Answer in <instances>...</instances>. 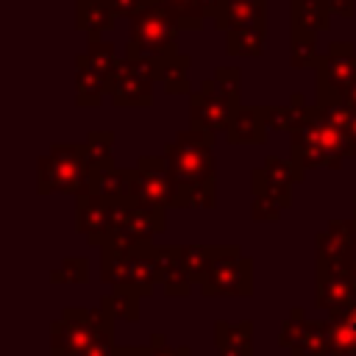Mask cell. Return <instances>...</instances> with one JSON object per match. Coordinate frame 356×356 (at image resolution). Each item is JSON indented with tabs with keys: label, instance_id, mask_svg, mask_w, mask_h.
I'll use <instances>...</instances> for the list:
<instances>
[{
	"label": "cell",
	"instance_id": "34",
	"mask_svg": "<svg viewBox=\"0 0 356 356\" xmlns=\"http://www.w3.org/2000/svg\"><path fill=\"white\" fill-rule=\"evenodd\" d=\"M81 58L108 75V72L114 70V64H117L114 42H108V39H103V36H89V47H86V53H83Z\"/></svg>",
	"mask_w": 356,
	"mask_h": 356
},
{
	"label": "cell",
	"instance_id": "5",
	"mask_svg": "<svg viewBox=\"0 0 356 356\" xmlns=\"http://www.w3.org/2000/svg\"><path fill=\"white\" fill-rule=\"evenodd\" d=\"M181 31L178 19L159 6H142L134 17H131V36H128V47L125 56H172L175 50V33Z\"/></svg>",
	"mask_w": 356,
	"mask_h": 356
},
{
	"label": "cell",
	"instance_id": "23",
	"mask_svg": "<svg viewBox=\"0 0 356 356\" xmlns=\"http://www.w3.org/2000/svg\"><path fill=\"white\" fill-rule=\"evenodd\" d=\"M309 108H312V106L306 103L303 92H295L286 106H261L267 128H270V131H281V134H292V131L306 120Z\"/></svg>",
	"mask_w": 356,
	"mask_h": 356
},
{
	"label": "cell",
	"instance_id": "6",
	"mask_svg": "<svg viewBox=\"0 0 356 356\" xmlns=\"http://www.w3.org/2000/svg\"><path fill=\"white\" fill-rule=\"evenodd\" d=\"M200 292L206 298H217V295L250 298L253 295V261L242 256V248L236 245H225V248L217 245V253L200 284Z\"/></svg>",
	"mask_w": 356,
	"mask_h": 356
},
{
	"label": "cell",
	"instance_id": "20",
	"mask_svg": "<svg viewBox=\"0 0 356 356\" xmlns=\"http://www.w3.org/2000/svg\"><path fill=\"white\" fill-rule=\"evenodd\" d=\"M214 345L217 356H253V323L239 320V323H214Z\"/></svg>",
	"mask_w": 356,
	"mask_h": 356
},
{
	"label": "cell",
	"instance_id": "38",
	"mask_svg": "<svg viewBox=\"0 0 356 356\" xmlns=\"http://www.w3.org/2000/svg\"><path fill=\"white\" fill-rule=\"evenodd\" d=\"M147 356H192V350L186 345H181V348L167 345L164 334H153L150 337V345H147Z\"/></svg>",
	"mask_w": 356,
	"mask_h": 356
},
{
	"label": "cell",
	"instance_id": "31",
	"mask_svg": "<svg viewBox=\"0 0 356 356\" xmlns=\"http://www.w3.org/2000/svg\"><path fill=\"white\" fill-rule=\"evenodd\" d=\"M323 56H317V33L309 31H292V53L289 64L295 70H317Z\"/></svg>",
	"mask_w": 356,
	"mask_h": 356
},
{
	"label": "cell",
	"instance_id": "8",
	"mask_svg": "<svg viewBox=\"0 0 356 356\" xmlns=\"http://www.w3.org/2000/svg\"><path fill=\"white\" fill-rule=\"evenodd\" d=\"M317 309L328 312V317L345 314L356 303V281L350 275V261H317V284H314Z\"/></svg>",
	"mask_w": 356,
	"mask_h": 356
},
{
	"label": "cell",
	"instance_id": "16",
	"mask_svg": "<svg viewBox=\"0 0 356 356\" xmlns=\"http://www.w3.org/2000/svg\"><path fill=\"white\" fill-rule=\"evenodd\" d=\"M356 250V220H331L325 231L317 234V261H350Z\"/></svg>",
	"mask_w": 356,
	"mask_h": 356
},
{
	"label": "cell",
	"instance_id": "1",
	"mask_svg": "<svg viewBox=\"0 0 356 356\" xmlns=\"http://www.w3.org/2000/svg\"><path fill=\"white\" fill-rule=\"evenodd\" d=\"M214 134L186 128L164 147L167 172L181 209H211L214 206Z\"/></svg>",
	"mask_w": 356,
	"mask_h": 356
},
{
	"label": "cell",
	"instance_id": "12",
	"mask_svg": "<svg viewBox=\"0 0 356 356\" xmlns=\"http://www.w3.org/2000/svg\"><path fill=\"white\" fill-rule=\"evenodd\" d=\"M281 348L289 356H328V320H306L303 309H292L281 328Z\"/></svg>",
	"mask_w": 356,
	"mask_h": 356
},
{
	"label": "cell",
	"instance_id": "7",
	"mask_svg": "<svg viewBox=\"0 0 356 356\" xmlns=\"http://www.w3.org/2000/svg\"><path fill=\"white\" fill-rule=\"evenodd\" d=\"M317 103L342 100L356 83V47L350 42H331L317 64Z\"/></svg>",
	"mask_w": 356,
	"mask_h": 356
},
{
	"label": "cell",
	"instance_id": "30",
	"mask_svg": "<svg viewBox=\"0 0 356 356\" xmlns=\"http://www.w3.org/2000/svg\"><path fill=\"white\" fill-rule=\"evenodd\" d=\"M181 250V261L189 273V278L195 284H203L209 267H211V259L217 253V245H178Z\"/></svg>",
	"mask_w": 356,
	"mask_h": 356
},
{
	"label": "cell",
	"instance_id": "45",
	"mask_svg": "<svg viewBox=\"0 0 356 356\" xmlns=\"http://www.w3.org/2000/svg\"><path fill=\"white\" fill-rule=\"evenodd\" d=\"M353 220H356V217H353ZM353 253H356V250H353Z\"/></svg>",
	"mask_w": 356,
	"mask_h": 356
},
{
	"label": "cell",
	"instance_id": "39",
	"mask_svg": "<svg viewBox=\"0 0 356 356\" xmlns=\"http://www.w3.org/2000/svg\"><path fill=\"white\" fill-rule=\"evenodd\" d=\"M117 353V345H114V334H103L97 337L92 345H86L83 350L72 353V356H114Z\"/></svg>",
	"mask_w": 356,
	"mask_h": 356
},
{
	"label": "cell",
	"instance_id": "10",
	"mask_svg": "<svg viewBox=\"0 0 356 356\" xmlns=\"http://www.w3.org/2000/svg\"><path fill=\"white\" fill-rule=\"evenodd\" d=\"M236 106H239V100L222 95L214 86V81L209 78L200 83V89L189 92V122H192V128H200L209 134L225 131Z\"/></svg>",
	"mask_w": 356,
	"mask_h": 356
},
{
	"label": "cell",
	"instance_id": "40",
	"mask_svg": "<svg viewBox=\"0 0 356 356\" xmlns=\"http://www.w3.org/2000/svg\"><path fill=\"white\" fill-rule=\"evenodd\" d=\"M106 3L111 6V11H114L117 17H128V19L145 6V0H106Z\"/></svg>",
	"mask_w": 356,
	"mask_h": 356
},
{
	"label": "cell",
	"instance_id": "35",
	"mask_svg": "<svg viewBox=\"0 0 356 356\" xmlns=\"http://www.w3.org/2000/svg\"><path fill=\"white\" fill-rule=\"evenodd\" d=\"M86 278H89V261L86 259H78V256L64 259V264L50 273V281L53 284H83Z\"/></svg>",
	"mask_w": 356,
	"mask_h": 356
},
{
	"label": "cell",
	"instance_id": "3",
	"mask_svg": "<svg viewBox=\"0 0 356 356\" xmlns=\"http://www.w3.org/2000/svg\"><path fill=\"white\" fill-rule=\"evenodd\" d=\"M114 320L117 317L111 312L108 298H103L95 309H67L61 320H56L50 328V356H72L92 345L97 337L114 334Z\"/></svg>",
	"mask_w": 356,
	"mask_h": 356
},
{
	"label": "cell",
	"instance_id": "4",
	"mask_svg": "<svg viewBox=\"0 0 356 356\" xmlns=\"http://www.w3.org/2000/svg\"><path fill=\"white\" fill-rule=\"evenodd\" d=\"M97 170L86 167L81 145H53L47 156H39V195L95 192Z\"/></svg>",
	"mask_w": 356,
	"mask_h": 356
},
{
	"label": "cell",
	"instance_id": "11",
	"mask_svg": "<svg viewBox=\"0 0 356 356\" xmlns=\"http://www.w3.org/2000/svg\"><path fill=\"white\" fill-rule=\"evenodd\" d=\"M323 131H325V120L317 108V103L309 108L306 120L289 134L292 136V164L298 170V181H303L306 170L314 167H325V145H323Z\"/></svg>",
	"mask_w": 356,
	"mask_h": 356
},
{
	"label": "cell",
	"instance_id": "13",
	"mask_svg": "<svg viewBox=\"0 0 356 356\" xmlns=\"http://www.w3.org/2000/svg\"><path fill=\"white\" fill-rule=\"evenodd\" d=\"M292 184H298V170L292 164V159H278V156H267L264 164L259 170H253L250 175V189L259 197H267L273 203H278L281 209L292 206Z\"/></svg>",
	"mask_w": 356,
	"mask_h": 356
},
{
	"label": "cell",
	"instance_id": "25",
	"mask_svg": "<svg viewBox=\"0 0 356 356\" xmlns=\"http://www.w3.org/2000/svg\"><path fill=\"white\" fill-rule=\"evenodd\" d=\"M328 356H356V303L337 317H328Z\"/></svg>",
	"mask_w": 356,
	"mask_h": 356
},
{
	"label": "cell",
	"instance_id": "37",
	"mask_svg": "<svg viewBox=\"0 0 356 356\" xmlns=\"http://www.w3.org/2000/svg\"><path fill=\"white\" fill-rule=\"evenodd\" d=\"M281 206L278 203H273V200H267V197H259V195H253V206H250V217L256 220V222H275L278 217H281Z\"/></svg>",
	"mask_w": 356,
	"mask_h": 356
},
{
	"label": "cell",
	"instance_id": "27",
	"mask_svg": "<svg viewBox=\"0 0 356 356\" xmlns=\"http://www.w3.org/2000/svg\"><path fill=\"white\" fill-rule=\"evenodd\" d=\"M225 50L239 58H256L264 50V25H248L225 31Z\"/></svg>",
	"mask_w": 356,
	"mask_h": 356
},
{
	"label": "cell",
	"instance_id": "14",
	"mask_svg": "<svg viewBox=\"0 0 356 356\" xmlns=\"http://www.w3.org/2000/svg\"><path fill=\"white\" fill-rule=\"evenodd\" d=\"M108 97L120 108H128V106L145 108L153 100V81L145 78L128 56H122V58H117L114 70L108 72Z\"/></svg>",
	"mask_w": 356,
	"mask_h": 356
},
{
	"label": "cell",
	"instance_id": "33",
	"mask_svg": "<svg viewBox=\"0 0 356 356\" xmlns=\"http://www.w3.org/2000/svg\"><path fill=\"white\" fill-rule=\"evenodd\" d=\"M131 189V170H117V167H106L97 172V186L95 192L106 195V197H122Z\"/></svg>",
	"mask_w": 356,
	"mask_h": 356
},
{
	"label": "cell",
	"instance_id": "43",
	"mask_svg": "<svg viewBox=\"0 0 356 356\" xmlns=\"http://www.w3.org/2000/svg\"><path fill=\"white\" fill-rule=\"evenodd\" d=\"M114 356H147V348H117Z\"/></svg>",
	"mask_w": 356,
	"mask_h": 356
},
{
	"label": "cell",
	"instance_id": "2",
	"mask_svg": "<svg viewBox=\"0 0 356 356\" xmlns=\"http://www.w3.org/2000/svg\"><path fill=\"white\" fill-rule=\"evenodd\" d=\"M100 278L111 286L125 284L142 295H150L159 284L156 245L136 242L125 231H111L100 245Z\"/></svg>",
	"mask_w": 356,
	"mask_h": 356
},
{
	"label": "cell",
	"instance_id": "41",
	"mask_svg": "<svg viewBox=\"0 0 356 356\" xmlns=\"http://www.w3.org/2000/svg\"><path fill=\"white\" fill-rule=\"evenodd\" d=\"M325 3H328V11L342 19H350L356 11V0H325Z\"/></svg>",
	"mask_w": 356,
	"mask_h": 356
},
{
	"label": "cell",
	"instance_id": "28",
	"mask_svg": "<svg viewBox=\"0 0 356 356\" xmlns=\"http://www.w3.org/2000/svg\"><path fill=\"white\" fill-rule=\"evenodd\" d=\"M186 70H189V56H184V53H172V56H164L161 58V64H159V81L164 83V92L167 95H186L189 92Z\"/></svg>",
	"mask_w": 356,
	"mask_h": 356
},
{
	"label": "cell",
	"instance_id": "36",
	"mask_svg": "<svg viewBox=\"0 0 356 356\" xmlns=\"http://www.w3.org/2000/svg\"><path fill=\"white\" fill-rule=\"evenodd\" d=\"M239 75H242V72H239L236 67H217L214 75H211V81H214V86H217L222 95L239 100Z\"/></svg>",
	"mask_w": 356,
	"mask_h": 356
},
{
	"label": "cell",
	"instance_id": "9",
	"mask_svg": "<svg viewBox=\"0 0 356 356\" xmlns=\"http://www.w3.org/2000/svg\"><path fill=\"white\" fill-rule=\"evenodd\" d=\"M128 195L139 203L159 206V209L175 206V192H172V181H170L164 156H139L136 167L131 170Z\"/></svg>",
	"mask_w": 356,
	"mask_h": 356
},
{
	"label": "cell",
	"instance_id": "24",
	"mask_svg": "<svg viewBox=\"0 0 356 356\" xmlns=\"http://www.w3.org/2000/svg\"><path fill=\"white\" fill-rule=\"evenodd\" d=\"M114 11L106 0H75V28L89 36H100L114 28Z\"/></svg>",
	"mask_w": 356,
	"mask_h": 356
},
{
	"label": "cell",
	"instance_id": "44",
	"mask_svg": "<svg viewBox=\"0 0 356 356\" xmlns=\"http://www.w3.org/2000/svg\"><path fill=\"white\" fill-rule=\"evenodd\" d=\"M350 275H353V281H356V253L350 256Z\"/></svg>",
	"mask_w": 356,
	"mask_h": 356
},
{
	"label": "cell",
	"instance_id": "21",
	"mask_svg": "<svg viewBox=\"0 0 356 356\" xmlns=\"http://www.w3.org/2000/svg\"><path fill=\"white\" fill-rule=\"evenodd\" d=\"M248 25H264V0H222L214 17L217 31H234Z\"/></svg>",
	"mask_w": 356,
	"mask_h": 356
},
{
	"label": "cell",
	"instance_id": "42",
	"mask_svg": "<svg viewBox=\"0 0 356 356\" xmlns=\"http://www.w3.org/2000/svg\"><path fill=\"white\" fill-rule=\"evenodd\" d=\"M345 136H348V156L356 159V111L350 114V122L345 128Z\"/></svg>",
	"mask_w": 356,
	"mask_h": 356
},
{
	"label": "cell",
	"instance_id": "17",
	"mask_svg": "<svg viewBox=\"0 0 356 356\" xmlns=\"http://www.w3.org/2000/svg\"><path fill=\"white\" fill-rule=\"evenodd\" d=\"M156 264H159V284L164 286V292L170 298H186L192 292V278L181 261V250L178 245H164L156 248Z\"/></svg>",
	"mask_w": 356,
	"mask_h": 356
},
{
	"label": "cell",
	"instance_id": "22",
	"mask_svg": "<svg viewBox=\"0 0 356 356\" xmlns=\"http://www.w3.org/2000/svg\"><path fill=\"white\" fill-rule=\"evenodd\" d=\"M103 95H108V75L78 56V72H75V97L78 100L75 103L81 108H86V106L95 108V106H100Z\"/></svg>",
	"mask_w": 356,
	"mask_h": 356
},
{
	"label": "cell",
	"instance_id": "32",
	"mask_svg": "<svg viewBox=\"0 0 356 356\" xmlns=\"http://www.w3.org/2000/svg\"><path fill=\"white\" fill-rule=\"evenodd\" d=\"M139 298H145L139 289L134 286H125V284H117L108 295V303H111V312L117 320H139Z\"/></svg>",
	"mask_w": 356,
	"mask_h": 356
},
{
	"label": "cell",
	"instance_id": "15",
	"mask_svg": "<svg viewBox=\"0 0 356 356\" xmlns=\"http://www.w3.org/2000/svg\"><path fill=\"white\" fill-rule=\"evenodd\" d=\"M75 228L89 239V245H103L106 236L111 234V209L108 197L100 192H83L75 195Z\"/></svg>",
	"mask_w": 356,
	"mask_h": 356
},
{
	"label": "cell",
	"instance_id": "19",
	"mask_svg": "<svg viewBox=\"0 0 356 356\" xmlns=\"http://www.w3.org/2000/svg\"><path fill=\"white\" fill-rule=\"evenodd\" d=\"M164 225H167V209L147 206V203H139L131 197V211L120 231H125L136 242H153V236L161 234Z\"/></svg>",
	"mask_w": 356,
	"mask_h": 356
},
{
	"label": "cell",
	"instance_id": "29",
	"mask_svg": "<svg viewBox=\"0 0 356 356\" xmlns=\"http://www.w3.org/2000/svg\"><path fill=\"white\" fill-rule=\"evenodd\" d=\"M83 150V161L92 170H106L114 167V134L111 131H92L89 139L81 145Z\"/></svg>",
	"mask_w": 356,
	"mask_h": 356
},
{
	"label": "cell",
	"instance_id": "18",
	"mask_svg": "<svg viewBox=\"0 0 356 356\" xmlns=\"http://www.w3.org/2000/svg\"><path fill=\"white\" fill-rule=\"evenodd\" d=\"M225 136L231 145H259L267 136V122H264V111L261 106H236Z\"/></svg>",
	"mask_w": 356,
	"mask_h": 356
},
{
	"label": "cell",
	"instance_id": "26",
	"mask_svg": "<svg viewBox=\"0 0 356 356\" xmlns=\"http://www.w3.org/2000/svg\"><path fill=\"white\" fill-rule=\"evenodd\" d=\"M331 11L325 0H292V31H328Z\"/></svg>",
	"mask_w": 356,
	"mask_h": 356
}]
</instances>
